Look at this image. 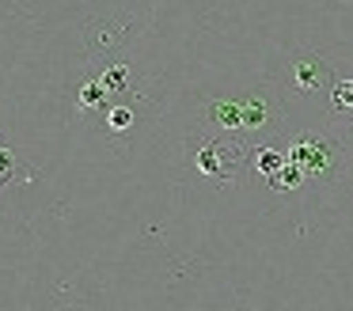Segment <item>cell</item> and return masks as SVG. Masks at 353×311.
Masks as SVG:
<instances>
[{"label":"cell","instance_id":"cell-1","mask_svg":"<svg viewBox=\"0 0 353 311\" xmlns=\"http://www.w3.org/2000/svg\"><path fill=\"white\" fill-rule=\"evenodd\" d=\"M285 106L281 91L270 80L254 83L247 91H232V95H209L198 106V126L201 133H216V137H236L247 148L262 141H274L285 129Z\"/></svg>","mask_w":353,"mask_h":311},{"label":"cell","instance_id":"cell-2","mask_svg":"<svg viewBox=\"0 0 353 311\" xmlns=\"http://www.w3.org/2000/svg\"><path fill=\"white\" fill-rule=\"evenodd\" d=\"M285 148V156L292 163L304 167V174L319 186H330V182L342 179L345 171V148L334 133L327 129H289L285 137H277Z\"/></svg>","mask_w":353,"mask_h":311},{"label":"cell","instance_id":"cell-3","mask_svg":"<svg viewBox=\"0 0 353 311\" xmlns=\"http://www.w3.org/2000/svg\"><path fill=\"white\" fill-rule=\"evenodd\" d=\"M194 152H190V167L194 174H201L205 182H216V186H232L239 171L247 167V144L236 141V137H216V133H194L190 137Z\"/></svg>","mask_w":353,"mask_h":311},{"label":"cell","instance_id":"cell-4","mask_svg":"<svg viewBox=\"0 0 353 311\" xmlns=\"http://www.w3.org/2000/svg\"><path fill=\"white\" fill-rule=\"evenodd\" d=\"M289 80L300 95H319L330 83V68L315 50H307V53H296V57L289 61Z\"/></svg>","mask_w":353,"mask_h":311},{"label":"cell","instance_id":"cell-5","mask_svg":"<svg viewBox=\"0 0 353 311\" xmlns=\"http://www.w3.org/2000/svg\"><path fill=\"white\" fill-rule=\"evenodd\" d=\"M289 163V156H285V148H281V141H262V144H254L251 152H247V171L251 174H259V179H274L281 167Z\"/></svg>","mask_w":353,"mask_h":311},{"label":"cell","instance_id":"cell-6","mask_svg":"<svg viewBox=\"0 0 353 311\" xmlns=\"http://www.w3.org/2000/svg\"><path fill=\"white\" fill-rule=\"evenodd\" d=\"M107 95H110V88L103 80H88V83H80V88H77L72 110H77L80 118H88V114H95V110H103V106H107Z\"/></svg>","mask_w":353,"mask_h":311},{"label":"cell","instance_id":"cell-7","mask_svg":"<svg viewBox=\"0 0 353 311\" xmlns=\"http://www.w3.org/2000/svg\"><path fill=\"white\" fill-rule=\"evenodd\" d=\"M307 182H312V179L304 174V167L292 163V159H289V163H285L281 171H277L274 179L266 182V186L274 190V194H296V190H304V186H307Z\"/></svg>","mask_w":353,"mask_h":311},{"label":"cell","instance_id":"cell-8","mask_svg":"<svg viewBox=\"0 0 353 311\" xmlns=\"http://www.w3.org/2000/svg\"><path fill=\"white\" fill-rule=\"evenodd\" d=\"M330 110L353 118V80H330Z\"/></svg>","mask_w":353,"mask_h":311},{"label":"cell","instance_id":"cell-9","mask_svg":"<svg viewBox=\"0 0 353 311\" xmlns=\"http://www.w3.org/2000/svg\"><path fill=\"white\" fill-rule=\"evenodd\" d=\"M12 182H27V171L19 167L16 152L0 144V190H4V186H12Z\"/></svg>","mask_w":353,"mask_h":311},{"label":"cell","instance_id":"cell-10","mask_svg":"<svg viewBox=\"0 0 353 311\" xmlns=\"http://www.w3.org/2000/svg\"><path fill=\"white\" fill-rule=\"evenodd\" d=\"M107 129L110 133H125V129H133V110L130 106H107Z\"/></svg>","mask_w":353,"mask_h":311},{"label":"cell","instance_id":"cell-11","mask_svg":"<svg viewBox=\"0 0 353 311\" xmlns=\"http://www.w3.org/2000/svg\"><path fill=\"white\" fill-rule=\"evenodd\" d=\"M99 80L107 83L110 91H122V88H130V68H125V65H110Z\"/></svg>","mask_w":353,"mask_h":311}]
</instances>
